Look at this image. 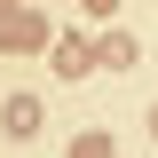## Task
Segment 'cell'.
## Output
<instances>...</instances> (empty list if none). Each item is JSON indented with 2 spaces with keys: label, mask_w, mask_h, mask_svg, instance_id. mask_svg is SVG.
Listing matches in <instances>:
<instances>
[{
  "label": "cell",
  "mask_w": 158,
  "mask_h": 158,
  "mask_svg": "<svg viewBox=\"0 0 158 158\" xmlns=\"http://www.w3.org/2000/svg\"><path fill=\"white\" fill-rule=\"evenodd\" d=\"M71 158H118V142H111V135H79V142H71Z\"/></svg>",
  "instance_id": "cell-5"
},
{
  "label": "cell",
  "mask_w": 158,
  "mask_h": 158,
  "mask_svg": "<svg viewBox=\"0 0 158 158\" xmlns=\"http://www.w3.org/2000/svg\"><path fill=\"white\" fill-rule=\"evenodd\" d=\"M40 118H48V103H40V95H16V103H8V118H0V127H8V135H40Z\"/></svg>",
  "instance_id": "cell-2"
},
{
  "label": "cell",
  "mask_w": 158,
  "mask_h": 158,
  "mask_svg": "<svg viewBox=\"0 0 158 158\" xmlns=\"http://www.w3.org/2000/svg\"><path fill=\"white\" fill-rule=\"evenodd\" d=\"M87 63H95V40H63V48H56V71H71V79H79Z\"/></svg>",
  "instance_id": "cell-3"
},
{
  "label": "cell",
  "mask_w": 158,
  "mask_h": 158,
  "mask_svg": "<svg viewBox=\"0 0 158 158\" xmlns=\"http://www.w3.org/2000/svg\"><path fill=\"white\" fill-rule=\"evenodd\" d=\"M95 63H111V71H127V63H135V40H118V32H111V40H95Z\"/></svg>",
  "instance_id": "cell-4"
},
{
  "label": "cell",
  "mask_w": 158,
  "mask_h": 158,
  "mask_svg": "<svg viewBox=\"0 0 158 158\" xmlns=\"http://www.w3.org/2000/svg\"><path fill=\"white\" fill-rule=\"evenodd\" d=\"M150 135H158V111H150Z\"/></svg>",
  "instance_id": "cell-7"
},
{
  "label": "cell",
  "mask_w": 158,
  "mask_h": 158,
  "mask_svg": "<svg viewBox=\"0 0 158 158\" xmlns=\"http://www.w3.org/2000/svg\"><path fill=\"white\" fill-rule=\"evenodd\" d=\"M79 8H87V16H111V8H118V0H79Z\"/></svg>",
  "instance_id": "cell-6"
},
{
  "label": "cell",
  "mask_w": 158,
  "mask_h": 158,
  "mask_svg": "<svg viewBox=\"0 0 158 158\" xmlns=\"http://www.w3.org/2000/svg\"><path fill=\"white\" fill-rule=\"evenodd\" d=\"M48 32H56L48 16H32V8H16V0H0V48H8V56H32V48H48Z\"/></svg>",
  "instance_id": "cell-1"
}]
</instances>
